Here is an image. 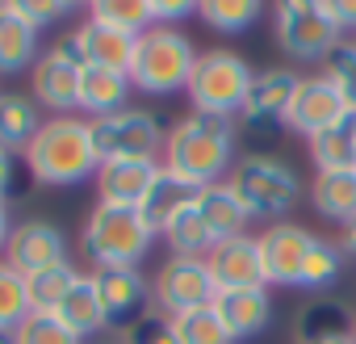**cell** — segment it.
<instances>
[{
	"label": "cell",
	"instance_id": "obj_39",
	"mask_svg": "<svg viewBox=\"0 0 356 344\" xmlns=\"http://www.w3.org/2000/svg\"><path fill=\"white\" fill-rule=\"evenodd\" d=\"M5 9H13V13H17V17H26L30 26L47 30V26L63 22L76 5H72V0H5Z\"/></svg>",
	"mask_w": 356,
	"mask_h": 344
},
{
	"label": "cell",
	"instance_id": "obj_32",
	"mask_svg": "<svg viewBox=\"0 0 356 344\" xmlns=\"http://www.w3.org/2000/svg\"><path fill=\"white\" fill-rule=\"evenodd\" d=\"M343 252H339V244H331V240H318L314 235V244H310V252H306V265H302V290H314V294H323V290H331L339 277H343Z\"/></svg>",
	"mask_w": 356,
	"mask_h": 344
},
{
	"label": "cell",
	"instance_id": "obj_5",
	"mask_svg": "<svg viewBox=\"0 0 356 344\" xmlns=\"http://www.w3.org/2000/svg\"><path fill=\"white\" fill-rule=\"evenodd\" d=\"M227 185L243 202L248 219H260V223H285V214L302 198V177L293 172V164L264 151H248L243 159H235Z\"/></svg>",
	"mask_w": 356,
	"mask_h": 344
},
{
	"label": "cell",
	"instance_id": "obj_29",
	"mask_svg": "<svg viewBox=\"0 0 356 344\" xmlns=\"http://www.w3.org/2000/svg\"><path fill=\"white\" fill-rule=\"evenodd\" d=\"M159 235L168 240L172 256H210V252L218 248V240H214V231H210V223L202 219V210H197V206L181 210V214H176Z\"/></svg>",
	"mask_w": 356,
	"mask_h": 344
},
{
	"label": "cell",
	"instance_id": "obj_21",
	"mask_svg": "<svg viewBox=\"0 0 356 344\" xmlns=\"http://www.w3.org/2000/svg\"><path fill=\"white\" fill-rule=\"evenodd\" d=\"M42 105L26 93H0V147L26 155V147L34 143V134L42 130Z\"/></svg>",
	"mask_w": 356,
	"mask_h": 344
},
{
	"label": "cell",
	"instance_id": "obj_13",
	"mask_svg": "<svg viewBox=\"0 0 356 344\" xmlns=\"http://www.w3.org/2000/svg\"><path fill=\"white\" fill-rule=\"evenodd\" d=\"M256 240H260L264 281H268V286H298L314 235H310L306 227H298V223H268Z\"/></svg>",
	"mask_w": 356,
	"mask_h": 344
},
{
	"label": "cell",
	"instance_id": "obj_4",
	"mask_svg": "<svg viewBox=\"0 0 356 344\" xmlns=\"http://www.w3.org/2000/svg\"><path fill=\"white\" fill-rule=\"evenodd\" d=\"M197 55L202 51L185 38V30H176V26L143 30L138 42H134V59H130L134 93H147V97H176V93H185Z\"/></svg>",
	"mask_w": 356,
	"mask_h": 344
},
{
	"label": "cell",
	"instance_id": "obj_2",
	"mask_svg": "<svg viewBox=\"0 0 356 344\" xmlns=\"http://www.w3.org/2000/svg\"><path fill=\"white\" fill-rule=\"evenodd\" d=\"M22 159L30 168V177L47 189L84 185L101 168V155H97V143H92V122L80 118V114L47 118Z\"/></svg>",
	"mask_w": 356,
	"mask_h": 344
},
{
	"label": "cell",
	"instance_id": "obj_16",
	"mask_svg": "<svg viewBox=\"0 0 356 344\" xmlns=\"http://www.w3.org/2000/svg\"><path fill=\"white\" fill-rule=\"evenodd\" d=\"M159 159H105L97 168V202L113 206H143L155 177H159Z\"/></svg>",
	"mask_w": 356,
	"mask_h": 344
},
{
	"label": "cell",
	"instance_id": "obj_49",
	"mask_svg": "<svg viewBox=\"0 0 356 344\" xmlns=\"http://www.w3.org/2000/svg\"><path fill=\"white\" fill-rule=\"evenodd\" d=\"M0 9H5V0H0Z\"/></svg>",
	"mask_w": 356,
	"mask_h": 344
},
{
	"label": "cell",
	"instance_id": "obj_1",
	"mask_svg": "<svg viewBox=\"0 0 356 344\" xmlns=\"http://www.w3.org/2000/svg\"><path fill=\"white\" fill-rule=\"evenodd\" d=\"M159 164L197 181V185L227 181L231 168H235V118L189 109L185 118L172 122Z\"/></svg>",
	"mask_w": 356,
	"mask_h": 344
},
{
	"label": "cell",
	"instance_id": "obj_8",
	"mask_svg": "<svg viewBox=\"0 0 356 344\" xmlns=\"http://www.w3.org/2000/svg\"><path fill=\"white\" fill-rule=\"evenodd\" d=\"M273 30L285 55L293 59H327L331 47L343 38L335 26L327 0H277L273 5Z\"/></svg>",
	"mask_w": 356,
	"mask_h": 344
},
{
	"label": "cell",
	"instance_id": "obj_36",
	"mask_svg": "<svg viewBox=\"0 0 356 344\" xmlns=\"http://www.w3.org/2000/svg\"><path fill=\"white\" fill-rule=\"evenodd\" d=\"M323 76L339 88L348 109H356V38H339L331 47V55L323 59Z\"/></svg>",
	"mask_w": 356,
	"mask_h": 344
},
{
	"label": "cell",
	"instance_id": "obj_6",
	"mask_svg": "<svg viewBox=\"0 0 356 344\" xmlns=\"http://www.w3.org/2000/svg\"><path fill=\"white\" fill-rule=\"evenodd\" d=\"M252 80H256V72H252V63H248L239 51H222V47H214V51H202V55H197L185 97H189V105L202 109V114L239 118Z\"/></svg>",
	"mask_w": 356,
	"mask_h": 344
},
{
	"label": "cell",
	"instance_id": "obj_9",
	"mask_svg": "<svg viewBox=\"0 0 356 344\" xmlns=\"http://www.w3.org/2000/svg\"><path fill=\"white\" fill-rule=\"evenodd\" d=\"M151 290H155V311H163L168 319L218 302V281H214L206 256H168L159 265Z\"/></svg>",
	"mask_w": 356,
	"mask_h": 344
},
{
	"label": "cell",
	"instance_id": "obj_47",
	"mask_svg": "<svg viewBox=\"0 0 356 344\" xmlns=\"http://www.w3.org/2000/svg\"><path fill=\"white\" fill-rule=\"evenodd\" d=\"M0 344H17V331H5V327H0Z\"/></svg>",
	"mask_w": 356,
	"mask_h": 344
},
{
	"label": "cell",
	"instance_id": "obj_11",
	"mask_svg": "<svg viewBox=\"0 0 356 344\" xmlns=\"http://www.w3.org/2000/svg\"><path fill=\"white\" fill-rule=\"evenodd\" d=\"M343 114H348V101L339 97V88L323 72H314V76H302L298 80V88L289 97V109H285V130L314 139L318 130H327Z\"/></svg>",
	"mask_w": 356,
	"mask_h": 344
},
{
	"label": "cell",
	"instance_id": "obj_12",
	"mask_svg": "<svg viewBox=\"0 0 356 344\" xmlns=\"http://www.w3.org/2000/svg\"><path fill=\"white\" fill-rule=\"evenodd\" d=\"M298 72L293 68H264L256 72L252 88H248V101L239 109V122L256 134H268L273 126H285V109H289V97L298 88Z\"/></svg>",
	"mask_w": 356,
	"mask_h": 344
},
{
	"label": "cell",
	"instance_id": "obj_23",
	"mask_svg": "<svg viewBox=\"0 0 356 344\" xmlns=\"http://www.w3.org/2000/svg\"><path fill=\"white\" fill-rule=\"evenodd\" d=\"M314 172H356V109L310 139Z\"/></svg>",
	"mask_w": 356,
	"mask_h": 344
},
{
	"label": "cell",
	"instance_id": "obj_42",
	"mask_svg": "<svg viewBox=\"0 0 356 344\" xmlns=\"http://www.w3.org/2000/svg\"><path fill=\"white\" fill-rule=\"evenodd\" d=\"M13 185H17V155L0 147V202L13 194Z\"/></svg>",
	"mask_w": 356,
	"mask_h": 344
},
{
	"label": "cell",
	"instance_id": "obj_28",
	"mask_svg": "<svg viewBox=\"0 0 356 344\" xmlns=\"http://www.w3.org/2000/svg\"><path fill=\"white\" fill-rule=\"evenodd\" d=\"M310 206L339 227L348 219H356V172H314Z\"/></svg>",
	"mask_w": 356,
	"mask_h": 344
},
{
	"label": "cell",
	"instance_id": "obj_37",
	"mask_svg": "<svg viewBox=\"0 0 356 344\" xmlns=\"http://www.w3.org/2000/svg\"><path fill=\"white\" fill-rule=\"evenodd\" d=\"M17 344H84L55 311H34L22 327H17Z\"/></svg>",
	"mask_w": 356,
	"mask_h": 344
},
{
	"label": "cell",
	"instance_id": "obj_14",
	"mask_svg": "<svg viewBox=\"0 0 356 344\" xmlns=\"http://www.w3.org/2000/svg\"><path fill=\"white\" fill-rule=\"evenodd\" d=\"M5 260H9L17 273L51 269V265L67 260V235H63V227L51 223V219H26V223L13 227L9 248H5Z\"/></svg>",
	"mask_w": 356,
	"mask_h": 344
},
{
	"label": "cell",
	"instance_id": "obj_19",
	"mask_svg": "<svg viewBox=\"0 0 356 344\" xmlns=\"http://www.w3.org/2000/svg\"><path fill=\"white\" fill-rule=\"evenodd\" d=\"M130 72H113V68H84L80 72V118L97 122V118H109L118 109L130 105Z\"/></svg>",
	"mask_w": 356,
	"mask_h": 344
},
{
	"label": "cell",
	"instance_id": "obj_18",
	"mask_svg": "<svg viewBox=\"0 0 356 344\" xmlns=\"http://www.w3.org/2000/svg\"><path fill=\"white\" fill-rule=\"evenodd\" d=\"M218 315L227 319L235 340H252L260 331H268L273 323V294L268 286H252V290H218Z\"/></svg>",
	"mask_w": 356,
	"mask_h": 344
},
{
	"label": "cell",
	"instance_id": "obj_10",
	"mask_svg": "<svg viewBox=\"0 0 356 344\" xmlns=\"http://www.w3.org/2000/svg\"><path fill=\"white\" fill-rule=\"evenodd\" d=\"M92 286L101 294L105 323L113 331H126L130 323H138L143 315H151L155 290L143 277V269H92Z\"/></svg>",
	"mask_w": 356,
	"mask_h": 344
},
{
	"label": "cell",
	"instance_id": "obj_20",
	"mask_svg": "<svg viewBox=\"0 0 356 344\" xmlns=\"http://www.w3.org/2000/svg\"><path fill=\"white\" fill-rule=\"evenodd\" d=\"M202 189H206V185H197V181L181 177V172L159 168V177H155V185H151V194H147V202H143L138 210H143V219H147L155 231H163L176 214H181V210L197 206Z\"/></svg>",
	"mask_w": 356,
	"mask_h": 344
},
{
	"label": "cell",
	"instance_id": "obj_44",
	"mask_svg": "<svg viewBox=\"0 0 356 344\" xmlns=\"http://www.w3.org/2000/svg\"><path fill=\"white\" fill-rule=\"evenodd\" d=\"M13 210H9V202H0V260H5V248H9V235H13Z\"/></svg>",
	"mask_w": 356,
	"mask_h": 344
},
{
	"label": "cell",
	"instance_id": "obj_45",
	"mask_svg": "<svg viewBox=\"0 0 356 344\" xmlns=\"http://www.w3.org/2000/svg\"><path fill=\"white\" fill-rule=\"evenodd\" d=\"M339 252L356 260V219H348V223L339 227Z\"/></svg>",
	"mask_w": 356,
	"mask_h": 344
},
{
	"label": "cell",
	"instance_id": "obj_34",
	"mask_svg": "<svg viewBox=\"0 0 356 344\" xmlns=\"http://www.w3.org/2000/svg\"><path fill=\"white\" fill-rule=\"evenodd\" d=\"M30 315H34V302H30L26 273H17L9 260H0V327L17 331Z\"/></svg>",
	"mask_w": 356,
	"mask_h": 344
},
{
	"label": "cell",
	"instance_id": "obj_35",
	"mask_svg": "<svg viewBox=\"0 0 356 344\" xmlns=\"http://www.w3.org/2000/svg\"><path fill=\"white\" fill-rule=\"evenodd\" d=\"M176 336H181V344H235L227 319L218 315V306H197V311H185L176 315Z\"/></svg>",
	"mask_w": 356,
	"mask_h": 344
},
{
	"label": "cell",
	"instance_id": "obj_46",
	"mask_svg": "<svg viewBox=\"0 0 356 344\" xmlns=\"http://www.w3.org/2000/svg\"><path fill=\"white\" fill-rule=\"evenodd\" d=\"M314 344H356V331H348V336H327V340H314Z\"/></svg>",
	"mask_w": 356,
	"mask_h": 344
},
{
	"label": "cell",
	"instance_id": "obj_26",
	"mask_svg": "<svg viewBox=\"0 0 356 344\" xmlns=\"http://www.w3.org/2000/svg\"><path fill=\"white\" fill-rule=\"evenodd\" d=\"M197 210H202V219L210 223V231H214L218 244H222V240H235V235H248V227H252L243 202L235 198V189H231L227 181L206 185L202 198H197Z\"/></svg>",
	"mask_w": 356,
	"mask_h": 344
},
{
	"label": "cell",
	"instance_id": "obj_15",
	"mask_svg": "<svg viewBox=\"0 0 356 344\" xmlns=\"http://www.w3.org/2000/svg\"><path fill=\"white\" fill-rule=\"evenodd\" d=\"M80 72L76 63H67L59 51H42V59L30 68V97L51 114H80Z\"/></svg>",
	"mask_w": 356,
	"mask_h": 344
},
{
	"label": "cell",
	"instance_id": "obj_24",
	"mask_svg": "<svg viewBox=\"0 0 356 344\" xmlns=\"http://www.w3.org/2000/svg\"><path fill=\"white\" fill-rule=\"evenodd\" d=\"M38 26L17 17L13 9H0V72H26L42 59Z\"/></svg>",
	"mask_w": 356,
	"mask_h": 344
},
{
	"label": "cell",
	"instance_id": "obj_33",
	"mask_svg": "<svg viewBox=\"0 0 356 344\" xmlns=\"http://www.w3.org/2000/svg\"><path fill=\"white\" fill-rule=\"evenodd\" d=\"M80 269L72 260H59L51 269H38V273H26V286H30V302L34 311H59V302L67 298V290L76 286Z\"/></svg>",
	"mask_w": 356,
	"mask_h": 344
},
{
	"label": "cell",
	"instance_id": "obj_7",
	"mask_svg": "<svg viewBox=\"0 0 356 344\" xmlns=\"http://www.w3.org/2000/svg\"><path fill=\"white\" fill-rule=\"evenodd\" d=\"M168 130L172 126L155 109L126 105V109L92 122V143H97L101 164L105 159H159L163 143H168Z\"/></svg>",
	"mask_w": 356,
	"mask_h": 344
},
{
	"label": "cell",
	"instance_id": "obj_27",
	"mask_svg": "<svg viewBox=\"0 0 356 344\" xmlns=\"http://www.w3.org/2000/svg\"><path fill=\"white\" fill-rule=\"evenodd\" d=\"M80 340H88V336H97V331H105L109 323H105V306H101V294H97V286H92V273H80L76 277V286L67 290V298L59 302V311H55Z\"/></svg>",
	"mask_w": 356,
	"mask_h": 344
},
{
	"label": "cell",
	"instance_id": "obj_3",
	"mask_svg": "<svg viewBox=\"0 0 356 344\" xmlns=\"http://www.w3.org/2000/svg\"><path fill=\"white\" fill-rule=\"evenodd\" d=\"M155 227L143 219L138 206H113V202H97L84 219V256L92 260V269H138L155 244Z\"/></svg>",
	"mask_w": 356,
	"mask_h": 344
},
{
	"label": "cell",
	"instance_id": "obj_48",
	"mask_svg": "<svg viewBox=\"0 0 356 344\" xmlns=\"http://www.w3.org/2000/svg\"><path fill=\"white\" fill-rule=\"evenodd\" d=\"M72 5H84V9H88V0H72Z\"/></svg>",
	"mask_w": 356,
	"mask_h": 344
},
{
	"label": "cell",
	"instance_id": "obj_40",
	"mask_svg": "<svg viewBox=\"0 0 356 344\" xmlns=\"http://www.w3.org/2000/svg\"><path fill=\"white\" fill-rule=\"evenodd\" d=\"M147 5L155 13V26H181L185 17H197L202 0H147Z\"/></svg>",
	"mask_w": 356,
	"mask_h": 344
},
{
	"label": "cell",
	"instance_id": "obj_17",
	"mask_svg": "<svg viewBox=\"0 0 356 344\" xmlns=\"http://www.w3.org/2000/svg\"><path fill=\"white\" fill-rule=\"evenodd\" d=\"M210 273L218 281V290H252V286H268L264 281V260H260V240L248 231V235H235V240H222L210 256Z\"/></svg>",
	"mask_w": 356,
	"mask_h": 344
},
{
	"label": "cell",
	"instance_id": "obj_30",
	"mask_svg": "<svg viewBox=\"0 0 356 344\" xmlns=\"http://www.w3.org/2000/svg\"><path fill=\"white\" fill-rule=\"evenodd\" d=\"M264 13V0H202L197 5V17L218 30V34H243L260 22Z\"/></svg>",
	"mask_w": 356,
	"mask_h": 344
},
{
	"label": "cell",
	"instance_id": "obj_31",
	"mask_svg": "<svg viewBox=\"0 0 356 344\" xmlns=\"http://www.w3.org/2000/svg\"><path fill=\"white\" fill-rule=\"evenodd\" d=\"M88 22H101L126 34H143L155 26V13L147 0H88Z\"/></svg>",
	"mask_w": 356,
	"mask_h": 344
},
{
	"label": "cell",
	"instance_id": "obj_43",
	"mask_svg": "<svg viewBox=\"0 0 356 344\" xmlns=\"http://www.w3.org/2000/svg\"><path fill=\"white\" fill-rule=\"evenodd\" d=\"M327 9L339 30H356V0H327Z\"/></svg>",
	"mask_w": 356,
	"mask_h": 344
},
{
	"label": "cell",
	"instance_id": "obj_41",
	"mask_svg": "<svg viewBox=\"0 0 356 344\" xmlns=\"http://www.w3.org/2000/svg\"><path fill=\"white\" fill-rule=\"evenodd\" d=\"M51 51H59V55H63L67 63H76V68H88V59H84V38H80V26H76V30H67V34H63V38H59Z\"/></svg>",
	"mask_w": 356,
	"mask_h": 344
},
{
	"label": "cell",
	"instance_id": "obj_38",
	"mask_svg": "<svg viewBox=\"0 0 356 344\" xmlns=\"http://www.w3.org/2000/svg\"><path fill=\"white\" fill-rule=\"evenodd\" d=\"M118 344H181V336H176V323H172L163 311H151V315H143L138 323H130V327L118 336Z\"/></svg>",
	"mask_w": 356,
	"mask_h": 344
},
{
	"label": "cell",
	"instance_id": "obj_25",
	"mask_svg": "<svg viewBox=\"0 0 356 344\" xmlns=\"http://www.w3.org/2000/svg\"><path fill=\"white\" fill-rule=\"evenodd\" d=\"M80 38H84V59H88V68L130 72L138 34H126V30H113V26H101V22H84V26H80Z\"/></svg>",
	"mask_w": 356,
	"mask_h": 344
},
{
	"label": "cell",
	"instance_id": "obj_22",
	"mask_svg": "<svg viewBox=\"0 0 356 344\" xmlns=\"http://www.w3.org/2000/svg\"><path fill=\"white\" fill-rule=\"evenodd\" d=\"M348 331H356V315L339 298H310L293 319V340L298 344H314V340L348 336Z\"/></svg>",
	"mask_w": 356,
	"mask_h": 344
}]
</instances>
